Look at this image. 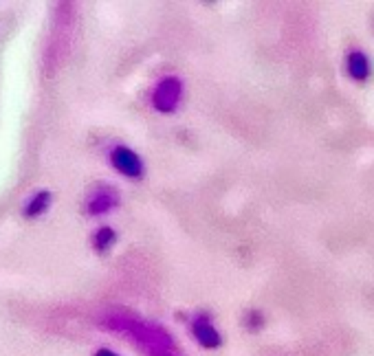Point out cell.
Masks as SVG:
<instances>
[{"mask_svg":"<svg viewBox=\"0 0 374 356\" xmlns=\"http://www.w3.org/2000/svg\"><path fill=\"white\" fill-rule=\"evenodd\" d=\"M102 325L130 339L145 356H183L167 328L155 321H145L126 313H110L102 319Z\"/></svg>","mask_w":374,"mask_h":356,"instance_id":"obj_1","label":"cell"},{"mask_svg":"<svg viewBox=\"0 0 374 356\" xmlns=\"http://www.w3.org/2000/svg\"><path fill=\"white\" fill-rule=\"evenodd\" d=\"M185 97V82L179 75H163L155 82V86L150 88L147 101L150 108L159 115H174L179 112L181 104Z\"/></svg>","mask_w":374,"mask_h":356,"instance_id":"obj_2","label":"cell"},{"mask_svg":"<svg viewBox=\"0 0 374 356\" xmlns=\"http://www.w3.org/2000/svg\"><path fill=\"white\" fill-rule=\"evenodd\" d=\"M121 194L113 183H97L88 189L84 200V214L88 218H104L119 209Z\"/></svg>","mask_w":374,"mask_h":356,"instance_id":"obj_3","label":"cell"},{"mask_svg":"<svg viewBox=\"0 0 374 356\" xmlns=\"http://www.w3.org/2000/svg\"><path fill=\"white\" fill-rule=\"evenodd\" d=\"M108 163L117 174L128 178V181H143V176H145V163L139 157V152H135L133 147L123 145V143L110 145Z\"/></svg>","mask_w":374,"mask_h":356,"instance_id":"obj_4","label":"cell"},{"mask_svg":"<svg viewBox=\"0 0 374 356\" xmlns=\"http://www.w3.org/2000/svg\"><path fill=\"white\" fill-rule=\"evenodd\" d=\"M187 330L189 337L201 345L203 350H218L222 345V333L214 323L212 313L207 310H196L187 317Z\"/></svg>","mask_w":374,"mask_h":356,"instance_id":"obj_5","label":"cell"},{"mask_svg":"<svg viewBox=\"0 0 374 356\" xmlns=\"http://www.w3.org/2000/svg\"><path fill=\"white\" fill-rule=\"evenodd\" d=\"M343 73H346V78L355 84H368L374 73L370 56L359 46L348 48L343 56Z\"/></svg>","mask_w":374,"mask_h":356,"instance_id":"obj_6","label":"cell"},{"mask_svg":"<svg viewBox=\"0 0 374 356\" xmlns=\"http://www.w3.org/2000/svg\"><path fill=\"white\" fill-rule=\"evenodd\" d=\"M51 202H53V194L51 192H48V189H38L27 200H24L22 216L29 218V220L42 218L48 209H51Z\"/></svg>","mask_w":374,"mask_h":356,"instance_id":"obj_7","label":"cell"},{"mask_svg":"<svg viewBox=\"0 0 374 356\" xmlns=\"http://www.w3.org/2000/svg\"><path fill=\"white\" fill-rule=\"evenodd\" d=\"M117 244V231L110 224H99L90 236V248L97 256H106Z\"/></svg>","mask_w":374,"mask_h":356,"instance_id":"obj_8","label":"cell"},{"mask_svg":"<svg viewBox=\"0 0 374 356\" xmlns=\"http://www.w3.org/2000/svg\"><path fill=\"white\" fill-rule=\"evenodd\" d=\"M266 325V315L260 310V308H249L244 310L242 315V328L246 330V333H260V330Z\"/></svg>","mask_w":374,"mask_h":356,"instance_id":"obj_9","label":"cell"},{"mask_svg":"<svg viewBox=\"0 0 374 356\" xmlns=\"http://www.w3.org/2000/svg\"><path fill=\"white\" fill-rule=\"evenodd\" d=\"M93 356H121V354H117V352L110 350V347H99V350H95Z\"/></svg>","mask_w":374,"mask_h":356,"instance_id":"obj_10","label":"cell"}]
</instances>
